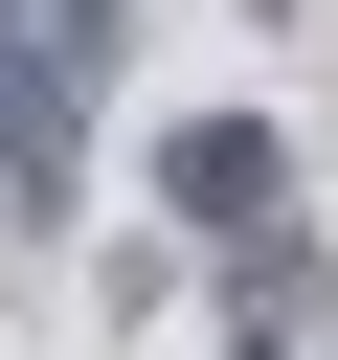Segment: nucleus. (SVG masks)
I'll return each mask as SVG.
<instances>
[{"label":"nucleus","mask_w":338,"mask_h":360,"mask_svg":"<svg viewBox=\"0 0 338 360\" xmlns=\"http://www.w3.org/2000/svg\"><path fill=\"white\" fill-rule=\"evenodd\" d=\"M158 202H180L203 248H248V225L293 202V135H270V112H180V135H158Z\"/></svg>","instance_id":"1"},{"label":"nucleus","mask_w":338,"mask_h":360,"mask_svg":"<svg viewBox=\"0 0 338 360\" xmlns=\"http://www.w3.org/2000/svg\"><path fill=\"white\" fill-rule=\"evenodd\" d=\"M225 360H315V315H248V338H225Z\"/></svg>","instance_id":"2"},{"label":"nucleus","mask_w":338,"mask_h":360,"mask_svg":"<svg viewBox=\"0 0 338 360\" xmlns=\"http://www.w3.org/2000/svg\"><path fill=\"white\" fill-rule=\"evenodd\" d=\"M315 360H338V338H315Z\"/></svg>","instance_id":"3"}]
</instances>
